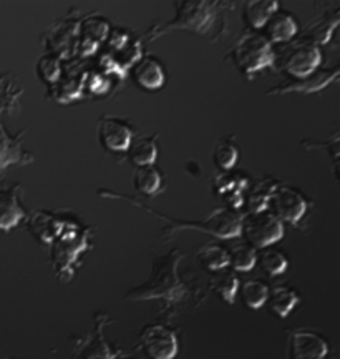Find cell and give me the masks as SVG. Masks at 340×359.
<instances>
[{"instance_id": "1", "label": "cell", "mask_w": 340, "mask_h": 359, "mask_svg": "<svg viewBox=\"0 0 340 359\" xmlns=\"http://www.w3.org/2000/svg\"><path fill=\"white\" fill-rule=\"evenodd\" d=\"M185 255L178 250H173L168 257L158 258L155 263L153 275L150 280L138 288L129 290L127 299L129 302H148V299H158L168 308L185 302L187 296V286L178 273V264Z\"/></svg>"}, {"instance_id": "2", "label": "cell", "mask_w": 340, "mask_h": 359, "mask_svg": "<svg viewBox=\"0 0 340 359\" xmlns=\"http://www.w3.org/2000/svg\"><path fill=\"white\" fill-rule=\"evenodd\" d=\"M98 195L103 196V198H123V200L129 201L132 205L138 206V208L151 213L153 217L167 222L168 226H167V230L163 231V236H168V238L178 230H199L203 233H209V235H213L216 238H234V236L241 235V219H243V217H241L239 213L231 212V210H227V208H218L216 212H213L211 217L206 218V219H201V222H185V219H174V218L167 217V215H161L158 212H155V210L150 208V206L141 205L140 201L132 198V196L122 195V193H115L110 190H100L98 191Z\"/></svg>"}, {"instance_id": "3", "label": "cell", "mask_w": 340, "mask_h": 359, "mask_svg": "<svg viewBox=\"0 0 340 359\" xmlns=\"http://www.w3.org/2000/svg\"><path fill=\"white\" fill-rule=\"evenodd\" d=\"M222 7H229L226 4L218 2H183L176 4V17L174 20L164 24L161 29L150 30L148 37H160V35L171 32V30H191V32L206 34L211 30V25L216 22V17Z\"/></svg>"}, {"instance_id": "4", "label": "cell", "mask_w": 340, "mask_h": 359, "mask_svg": "<svg viewBox=\"0 0 340 359\" xmlns=\"http://www.w3.org/2000/svg\"><path fill=\"white\" fill-rule=\"evenodd\" d=\"M232 62L248 79L276 64V52L272 45L256 32H244L231 50Z\"/></svg>"}, {"instance_id": "5", "label": "cell", "mask_w": 340, "mask_h": 359, "mask_svg": "<svg viewBox=\"0 0 340 359\" xmlns=\"http://www.w3.org/2000/svg\"><path fill=\"white\" fill-rule=\"evenodd\" d=\"M52 250V263L55 275L60 281H70L73 276V266L80 255L88 248L87 231L78 230L73 224H66L55 238Z\"/></svg>"}, {"instance_id": "6", "label": "cell", "mask_w": 340, "mask_h": 359, "mask_svg": "<svg viewBox=\"0 0 340 359\" xmlns=\"http://www.w3.org/2000/svg\"><path fill=\"white\" fill-rule=\"evenodd\" d=\"M241 233L254 250L267 248L284 236V224L271 212L248 213L241 219Z\"/></svg>"}, {"instance_id": "7", "label": "cell", "mask_w": 340, "mask_h": 359, "mask_svg": "<svg viewBox=\"0 0 340 359\" xmlns=\"http://www.w3.org/2000/svg\"><path fill=\"white\" fill-rule=\"evenodd\" d=\"M111 320L106 313L95 314L93 330L82 339L77 341L70 359H116L122 356V351H116L105 338V326Z\"/></svg>"}, {"instance_id": "8", "label": "cell", "mask_w": 340, "mask_h": 359, "mask_svg": "<svg viewBox=\"0 0 340 359\" xmlns=\"http://www.w3.org/2000/svg\"><path fill=\"white\" fill-rule=\"evenodd\" d=\"M309 208L306 196L292 187L277 185L271 193L267 212H271L281 223L297 224Z\"/></svg>"}, {"instance_id": "9", "label": "cell", "mask_w": 340, "mask_h": 359, "mask_svg": "<svg viewBox=\"0 0 340 359\" xmlns=\"http://www.w3.org/2000/svg\"><path fill=\"white\" fill-rule=\"evenodd\" d=\"M140 348L148 359H174L180 344L168 326L148 325L140 333Z\"/></svg>"}, {"instance_id": "10", "label": "cell", "mask_w": 340, "mask_h": 359, "mask_svg": "<svg viewBox=\"0 0 340 359\" xmlns=\"http://www.w3.org/2000/svg\"><path fill=\"white\" fill-rule=\"evenodd\" d=\"M322 62L320 48L316 43L302 42L294 43L292 47L285 52L283 60V70L288 72L290 79H304L307 75L314 74L319 69Z\"/></svg>"}, {"instance_id": "11", "label": "cell", "mask_w": 340, "mask_h": 359, "mask_svg": "<svg viewBox=\"0 0 340 359\" xmlns=\"http://www.w3.org/2000/svg\"><path fill=\"white\" fill-rule=\"evenodd\" d=\"M327 353V341L314 331L297 330L289 336V359H325Z\"/></svg>"}, {"instance_id": "12", "label": "cell", "mask_w": 340, "mask_h": 359, "mask_svg": "<svg viewBox=\"0 0 340 359\" xmlns=\"http://www.w3.org/2000/svg\"><path fill=\"white\" fill-rule=\"evenodd\" d=\"M339 77V67L330 70H316L304 79H292L289 83H281L267 90L266 95H283V93H316L322 92L329 83Z\"/></svg>"}, {"instance_id": "13", "label": "cell", "mask_w": 340, "mask_h": 359, "mask_svg": "<svg viewBox=\"0 0 340 359\" xmlns=\"http://www.w3.org/2000/svg\"><path fill=\"white\" fill-rule=\"evenodd\" d=\"M98 140L108 151L120 154V151L128 150L129 143L133 140V130L123 120L105 116L98 125Z\"/></svg>"}, {"instance_id": "14", "label": "cell", "mask_w": 340, "mask_h": 359, "mask_svg": "<svg viewBox=\"0 0 340 359\" xmlns=\"http://www.w3.org/2000/svg\"><path fill=\"white\" fill-rule=\"evenodd\" d=\"M249 182L243 175H219L214 180V191L226 200L231 212L238 213L244 206V193Z\"/></svg>"}, {"instance_id": "15", "label": "cell", "mask_w": 340, "mask_h": 359, "mask_svg": "<svg viewBox=\"0 0 340 359\" xmlns=\"http://www.w3.org/2000/svg\"><path fill=\"white\" fill-rule=\"evenodd\" d=\"M20 185L0 188V230H12L25 217V210L19 201Z\"/></svg>"}, {"instance_id": "16", "label": "cell", "mask_w": 340, "mask_h": 359, "mask_svg": "<svg viewBox=\"0 0 340 359\" xmlns=\"http://www.w3.org/2000/svg\"><path fill=\"white\" fill-rule=\"evenodd\" d=\"M264 34H261L264 39L267 40L271 45L272 43H283L289 42L295 37L299 27L297 22L294 20V17L289 12H281L277 11L271 15V19L266 22V25L262 27Z\"/></svg>"}, {"instance_id": "17", "label": "cell", "mask_w": 340, "mask_h": 359, "mask_svg": "<svg viewBox=\"0 0 340 359\" xmlns=\"http://www.w3.org/2000/svg\"><path fill=\"white\" fill-rule=\"evenodd\" d=\"M133 77L140 87L146 90H158L164 83V70L155 58L143 57L135 64Z\"/></svg>"}, {"instance_id": "18", "label": "cell", "mask_w": 340, "mask_h": 359, "mask_svg": "<svg viewBox=\"0 0 340 359\" xmlns=\"http://www.w3.org/2000/svg\"><path fill=\"white\" fill-rule=\"evenodd\" d=\"M276 185L277 183L271 178L256 180L254 183H249L248 188H246L248 198L244 200V205L248 206V212L249 213L266 212L267 205H269L271 193L274 190Z\"/></svg>"}, {"instance_id": "19", "label": "cell", "mask_w": 340, "mask_h": 359, "mask_svg": "<svg viewBox=\"0 0 340 359\" xmlns=\"http://www.w3.org/2000/svg\"><path fill=\"white\" fill-rule=\"evenodd\" d=\"M128 158L132 163L140 167H150L158 156V147H156L155 137H136L133 138L128 147Z\"/></svg>"}, {"instance_id": "20", "label": "cell", "mask_w": 340, "mask_h": 359, "mask_svg": "<svg viewBox=\"0 0 340 359\" xmlns=\"http://www.w3.org/2000/svg\"><path fill=\"white\" fill-rule=\"evenodd\" d=\"M209 288L216 293L222 302L232 304L236 302V296L239 293V280L234 275V271L222 269V271L213 273L209 280Z\"/></svg>"}, {"instance_id": "21", "label": "cell", "mask_w": 340, "mask_h": 359, "mask_svg": "<svg viewBox=\"0 0 340 359\" xmlns=\"http://www.w3.org/2000/svg\"><path fill=\"white\" fill-rule=\"evenodd\" d=\"M279 11V4L274 0H256L244 4V20L253 30H261L274 12Z\"/></svg>"}, {"instance_id": "22", "label": "cell", "mask_w": 340, "mask_h": 359, "mask_svg": "<svg viewBox=\"0 0 340 359\" xmlns=\"http://www.w3.org/2000/svg\"><path fill=\"white\" fill-rule=\"evenodd\" d=\"M299 302H301V296L288 286H277V288L269 291V298H267L271 311L277 318H288Z\"/></svg>"}, {"instance_id": "23", "label": "cell", "mask_w": 340, "mask_h": 359, "mask_svg": "<svg viewBox=\"0 0 340 359\" xmlns=\"http://www.w3.org/2000/svg\"><path fill=\"white\" fill-rule=\"evenodd\" d=\"M30 230H32L34 236H37L42 243L48 245L55 240L58 233L64 230V223L58 222L52 215L38 212L30 219Z\"/></svg>"}, {"instance_id": "24", "label": "cell", "mask_w": 340, "mask_h": 359, "mask_svg": "<svg viewBox=\"0 0 340 359\" xmlns=\"http://www.w3.org/2000/svg\"><path fill=\"white\" fill-rule=\"evenodd\" d=\"M198 262L201 263V266L208 269L213 275V273L222 271V269H227V266H229V251L221 245H208L199 250Z\"/></svg>"}, {"instance_id": "25", "label": "cell", "mask_w": 340, "mask_h": 359, "mask_svg": "<svg viewBox=\"0 0 340 359\" xmlns=\"http://www.w3.org/2000/svg\"><path fill=\"white\" fill-rule=\"evenodd\" d=\"M133 185H135V190L141 193V195L155 196L163 190V178H161V173L153 165H150V167H140L136 168Z\"/></svg>"}, {"instance_id": "26", "label": "cell", "mask_w": 340, "mask_h": 359, "mask_svg": "<svg viewBox=\"0 0 340 359\" xmlns=\"http://www.w3.org/2000/svg\"><path fill=\"white\" fill-rule=\"evenodd\" d=\"M339 25V11L332 13H325L324 17H320L319 20H316L314 24L307 27V42L316 43L319 47V43H327L330 37H332L335 27Z\"/></svg>"}, {"instance_id": "27", "label": "cell", "mask_w": 340, "mask_h": 359, "mask_svg": "<svg viewBox=\"0 0 340 359\" xmlns=\"http://www.w3.org/2000/svg\"><path fill=\"white\" fill-rule=\"evenodd\" d=\"M239 293L243 296L246 306L250 309L262 308L269 298V288H267L266 283L259 280H250L239 285Z\"/></svg>"}, {"instance_id": "28", "label": "cell", "mask_w": 340, "mask_h": 359, "mask_svg": "<svg viewBox=\"0 0 340 359\" xmlns=\"http://www.w3.org/2000/svg\"><path fill=\"white\" fill-rule=\"evenodd\" d=\"M238 147L236 143L231 142V138H225V140L218 142L213 151V161L214 165L222 172H229V170L238 163Z\"/></svg>"}, {"instance_id": "29", "label": "cell", "mask_w": 340, "mask_h": 359, "mask_svg": "<svg viewBox=\"0 0 340 359\" xmlns=\"http://www.w3.org/2000/svg\"><path fill=\"white\" fill-rule=\"evenodd\" d=\"M257 263V253L253 246L248 243L236 245L229 251V266L234 271H250Z\"/></svg>"}, {"instance_id": "30", "label": "cell", "mask_w": 340, "mask_h": 359, "mask_svg": "<svg viewBox=\"0 0 340 359\" xmlns=\"http://www.w3.org/2000/svg\"><path fill=\"white\" fill-rule=\"evenodd\" d=\"M20 158V145L15 138H10L0 125V170Z\"/></svg>"}, {"instance_id": "31", "label": "cell", "mask_w": 340, "mask_h": 359, "mask_svg": "<svg viewBox=\"0 0 340 359\" xmlns=\"http://www.w3.org/2000/svg\"><path fill=\"white\" fill-rule=\"evenodd\" d=\"M261 264H262L264 271H266L269 276H279V275H283L285 269H288L289 262H288V258L281 253V251L267 250L262 253Z\"/></svg>"}, {"instance_id": "32", "label": "cell", "mask_w": 340, "mask_h": 359, "mask_svg": "<svg viewBox=\"0 0 340 359\" xmlns=\"http://www.w3.org/2000/svg\"><path fill=\"white\" fill-rule=\"evenodd\" d=\"M37 72H38L40 79H42L43 82L55 83L57 80H58V77H60V74H62L60 62H58V58L53 57V55L42 57L38 60Z\"/></svg>"}, {"instance_id": "33", "label": "cell", "mask_w": 340, "mask_h": 359, "mask_svg": "<svg viewBox=\"0 0 340 359\" xmlns=\"http://www.w3.org/2000/svg\"><path fill=\"white\" fill-rule=\"evenodd\" d=\"M116 359H128V358H125V356H118Z\"/></svg>"}]
</instances>
